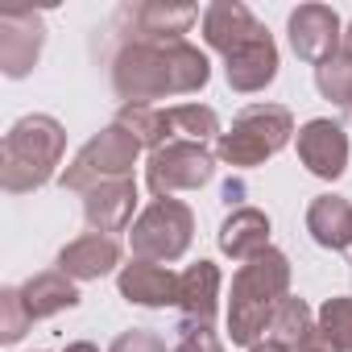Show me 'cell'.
<instances>
[{
	"label": "cell",
	"mask_w": 352,
	"mask_h": 352,
	"mask_svg": "<svg viewBox=\"0 0 352 352\" xmlns=\"http://www.w3.org/2000/svg\"><path fill=\"white\" fill-rule=\"evenodd\" d=\"M208 79H212V63L191 42H120L112 58V87L124 104L191 96Z\"/></svg>",
	"instance_id": "6da1fadb"
},
{
	"label": "cell",
	"mask_w": 352,
	"mask_h": 352,
	"mask_svg": "<svg viewBox=\"0 0 352 352\" xmlns=\"http://www.w3.org/2000/svg\"><path fill=\"white\" fill-rule=\"evenodd\" d=\"M63 149H67V129L54 116L46 112L21 116L5 133V145H0V187L9 195L46 187L63 162Z\"/></svg>",
	"instance_id": "7a4b0ae2"
},
{
	"label": "cell",
	"mask_w": 352,
	"mask_h": 352,
	"mask_svg": "<svg viewBox=\"0 0 352 352\" xmlns=\"http://www.w3.org/2000/svg\"><path fill=\"white\" fill-rule=\"evenodd\" d=\"M290 290V261L278 249L257 253L253 261H245L232 278V298H228V336L232 344H257L265 336V323L274 315V307L286 298Z\"/></svg>",
	"instance_id": "3957f363"
},
{
	"label": "cell",
	"mask_w": 352,
	"mask_h": 352,
	"mask_svg": "<svg viewBox=\"0 0 352 352\" xmlns=\"http://www.w3.org/2000/svg\"><path fill=\"white\" fill-rule=\"evenodd\" d=\"M137 153H141V141L124 129V124H108L100 129L71 162L67 170L58 174V183L67 191H96L100 183H116V179H133V166H137Z\"/></svg>",
	"instance_id": "277c9868"
},
{
	"label": "cell",
	"mask_w": 352,
	"mask_h": 352,
	"mask_svg": "<svg viewBox=\"0 0 352 352\" xmlns=\"http://www.w3.org/2000/svg\"><path fill=\"white\" fill-rule=\"evenodd\" d=\"M294 137V116L282 104H249L228 133H220L216 157L228 166H261Z\"/></svg>",
	"instance_id": "5b68a950"
},
{
	"label": "cell",
	"mask_w": 352,
	"mask_h": 352,
	"mask_svg": "<svg viewBox=\"0 0 352 352\" xmlns=\"http://www.w3.org/2000/svg\"><path fill=\"white\" fill-rule=\"evenodd\" d=\"M191 236H195V216L179 199H153L129 228L133 257L137 261H157V265L179 261L191 249Z\"/></svg>",
	"instance_id": "8992f818"
},
{
	"label": "cell",
	"mask_w": 352,
	"mask_h": 352,
	"mask_svg": "<svg viewBox=\"0 0 352 352\" xmlns=\"http://www.w3.org/2000/svg\"><path fill=\"white\" fill-rule=\"evenodd\" d=\"M216 174V153L199 141H170L149 153L145 183L157 199H174V191H199Z\"/></svg>",
	"instance_id": "52a82bcc"
},
{
	"label": "cell",
	"mask_w": 352,
	"mask_h": 352,
	"mask_svg": "<svg viewBox=\"0 0 352 352\" xmlns=\"http://www.w3.org/2000/svg\"><path fill=\"white\" fill-rule=\"evenodd\" d=\"M286 34H290L294 54L311 67H323L327 58L344 50V25L331 5H298L286 21Z\"/></svg>",
	"instance_id": "ba28073f"
},
{
	"label": "cell",
	"mask_w": 352,
	"mask_h": 352,
	"mask_svg": "<svg viewBox=\"0 0 352 352\" xmlns=\"http://www.w3.org/2000/svg\"><path fill=\"white\" fill-rule=\"evenodd\" d=\"M199 21L195 5H124L116 13V25H124V42H183V34Z\"/></svg>",
	"instance_id": "9c48e42d"
},
{
	"label": "cell",
	"mask_w": 352,
	"mask_h": 352,
	"mask_svg": "<svg viewBox=\"0 0 352 352\" xmlns=\"http://www.w3.org/2000/svg\"><path fill=\"white\" fill-rule=\"evenodd\" d=\"M224 75H228V87L241 96H253L278 79V46L265 25L224 54Z\"/></svg>",
	"instance_id": "30bf717a"
},
{
	"label": "cell",
	"mask_w": 352,
	"mask_h": 352,
	"mask_svg": "<svg viewBox=\"0 0 352 352\" xmlns=\"http://www.w3.org/2000/svg\"><path fill=\"white\" fill-rule=\"evenodd\" d=\"M294 145H298V162L315 174V179H340L348 170V133L344 124L336 120H307L298 133H294Z\"/></svg>",
	"instance_id": "8fae6325"
},
{
	"label": "cell",
	"mask_w": 352,
	"mask_h": 352,
	"mask_svg": "<svg viewBox=\"0 0 352 352\" xmlns=\"http://www.w3.org/2000/svg\"><path fill=\"white\" fill-rule=\"evenodd\" d=\"M46 46V21L42 13H0V71L9 79H21L34 71Z\"/></svg>",
	"instance_id": "7c38bea8"
},
{
	"label": "cell",
	"mask_w": 352,
	"mask_h": 352,
	"mask_svg": "<svg viewBox=\"0 0 352 352\" xmlns=\"http://www.w3.org/2000/svg\"><path fill=\"white\" fill-rule=\"evenodd\" d=\"M133 208H137V183L133 179L100 183L96 191L83 195V220L91 224V232H104V236L133 228Z\"/></svg>",
	"instance_id": "4fadbf2b"
},
{
	"label": "cell",
	"mask_w": 352,
	"mask_h": 352,
	"mask_svg": "<svg viewBox=\"0 0 352 352\" xmlns=\"http://www.w3.org/2000/svg\"><path fill=\"white\" fill-rule=\"evenodd\" d=\"M120 265V245L104 232H83L58 253V270L75 282H96Z\"/></svg>",
	"instance_id": "5bb4252c"
},
{
	"label": "cell",
	"mask_w": 352,
	"mask_h": 352,
	"mask_svg": "<svg viewBox=\"0 0 352 352\" xmlns=\"http://www.w3.org/2000/svg\"><path fill=\"white\" fill-rule=\"evenodd\" d=\"M216 307H220V270L212 261H195L187 274H179L183 327H212Z\"/></svg>",
	"instance_id": "9a60e30c"
},
{
	"label": "cell",
	"mask_w": 352,
	"mask_h": 352,
	"mask_svg": "<svg viewBox=\"0 0 352 352\" xmlns=\"http://www.w3.org/2000/svg\"><path fill=\"white\" fill-rule=\"evenodd\" d=\"M120 294L137 307H179V274H170L157 261H133L116 278Z\"/></svg>",
	"instance_id": "2e32d148"
},
{
	"label": "cell",
	"mask_w": 352,
	"mask_h": 352,
	"mask_svg": "<svg viewBox=\"0 0 352 352\" xmlns=\"http://www.w3.org/2000/svg\"><path fill=\"white\" fill-rule=\"evenodd\" d=\"M261 21L241 5V0H216L204 9V42L220 54H228L232 46H241L249 34H257Z\"/></svg>",
	"instance_id": "e0dca14e"
},
{
	"label": "cell",
	"mask_w": 352,
	"mask_h": 352,
	"mask_svg": "<svg viewBox=\"0 0 352 352\" xmlns=\"http://www.w3.org/2000/svg\"><path fill=\"white\" fill-rule=\"evenodd\" d=\"M220 249L232 261H253L257 253L270 249V216L257 208H236L224 224H220Z\"/></svg>",
	"instance_id": "ac0fdd59"
},
{
	"label": "cell",
	"mask_w": 352,
	"mask_h": 352,
	"mask_svg": "<svg viewBox=\"0 0 352 352\" xmlns=\"http://www.w3.org/2000/svg\"><path fill=\"white\" fill-rule=\"evenodd\" d=\"M307 232L315 236V245L344 253L352 249V204L344 195H319L307 208Z\"/></svg>",
	"instance_id": "d6986e66"
},
{
	"label": "cell",
	"mask_w": 352,
	"mask_h": 352,
	"mask_svg": "<svg viewBox=\"0 0 352 352\" xmlns=\"http://www.w3.org/2000/svg\"><path fill=\"white\" fill-rule=\"evenodd\" d=\"M17 290H21V302H25L30 319H50V315H58V311L79 307V286H75V278H67L63 270L34 274V278H30L25 286H17Z\"/></svg>",
	"instance_id": "ffe728a7"
},
{
	"label": "cell",
	"mask_w": 352,
	"mask_h": 352,
	"mask_svg": "<svg viewBox=\"0 0 352 352\" xmlns=\"http://www.w3.org/2000/svg\"><path fill=\"white\" fill-rule=\"evenodd\" d=\"M116 124H124V129L141 141V149L149 145V153L174 141V133H170V108H153V104H120Z\"/></svg>",
	"instance_id": "44dd1931"
},
{
	"label": "cell",
	"mask_w": 352,
	"mask_h": 352,
	"mask_svg": "<svg viewBox=\"0 0 352 352\" xmlns=\"http://www.w3.org/2000/svg\"><path fill=\"white\" fill-rule=\"evenodd\" d=\"M311 327H315V323H311V307H307L302 298L286 294V298L274 307V315H270V323H265V336H261V340H274V344L294 348Z\"/></svg>",
	"instance_id": "7402d4cb"
},
{
	"label": "cell",
	"mask_w": 352,
	"mask_h": 352,
	"mask_svg": "<svg viewBox=\"0 0 352 352\" xmlns=\"http://www.w3.org/2000/svg\"><path fill=\"white\" fill-rule=\"evenodd\" d=\"M315 87L323 100H331L336 108L352 112V54L340 50L336 58H327L323 67H315Z\"/></svg>",
	"instance_id": "603a6c76"
},
{
	"label": "cell",
	"mask_w": 352,
	"mask_h": 352,
	"mask_svg": "<svg viewBox=\"0 0 352 352\" xmlns=\"http://www.w3.org/2000/svg\"><path fill=\"white\" fill-rule=\"evenodd\" d=\"M170 133L174 141H208V137H220V116L208 108V104H179L170 108Z\"/></svg>",
	"instance_id": "cb8c5ba5"
},
{
	"label": "cell",
	"mask_w": 352,
	"mask_h": 352,
	"mask_svg": "<svg viewBox=\"0 0 352 352\" xmlns=\"http://www.w3.org/2000/svg\"><path fill=\"white\" fill-rule=\"evenodd\" d=\"M315 327L331 340L336 352H352V294L348 298H327L315 315Z\"/></svg>",
	"instance_id": "d4e9b609"
},
{
	"label": "cell",
	"mask_w": 352,
	"mask_h": 352,
	"mask_svg": "<svg viewBox=\"0 0 352 352\" xmlns=\"http://www.w3.org/2000/svg\"><path fill=\"white\" fill-rule=\"evenodd\" d=\"M30 311H25V302H21V290L17 286H5L0 290V340L5 344H17L25 331H30Z\"/></svg>",
	"instance_id": "484cf974"
},
{
	"label": "cell",
	"mask_w": 352,
	"mask_h": 352,
	"mask_svg": "<svg viewBox=\"0 0 352 352\" xmlns=\"http://www.w3.org/2000/svg\"><path fill=\"white\" fill-rule=\"evenodd\" d=\"M108 352H170V348H166V340H162L157 331H149V327H133V331H120V336L112 340Z\"/></svg>",
	"instance_id": "4316f807"
},
{
	"label": "cell",
	"mask_w": 352,
	"mask_h": 352,
	"mask_svg": "<svg viewBox=\"0 0 352 352\" xmlns=\"http://www.w3.org/2000/svg\"><path fill=\"white\" fill-rule=\"evenodd\" d=\"M174 352H224V344L216 340L212 327H183L179 344H174Z\"/></svg>",
	"instance_id": "83f0119b"
},
{
	"label": "cell",
	"mask_w": 352,
	"mask_h": 352,
	"mask_svg": "<svg viewBox=\"0 0 352 352\" xmlns=\"http://www.w3.org/2000/svg\"><path fill=\"white\" fill-rule=\"evenodd\" d=\"M290 352H336V348H331V340H327L319 327H311V331H307V336L290 348Z\"/></svg>",
	"instance_id": "f1b7e54d"
},
{
	"label": "cell",
	"mask_w": 352,
	"mask_h": 352,
	"mask_svg": "<svg viewBox=\"0 0 352 352\" xmlns=\"http://www.w3.org/2000/svg\"><path fill=\"white\" fill-rule=\"evenodd\" d=\"M249 352H290V348H286V344H274V340H257Z\"/></svg>",
	"instance_id": "f546056e"
},
{
	"label": "cell",
	"mask_w": 352,
	"mask_h": 352,
	"mask_svg": "<svg viewBox=\"0 0 352 352\" xmlns=\"http://www.w3.org/2000/svg\"><path fill=\"white\" fill-rule=\"evenodd\" d=\"M63 352H100V348H96V344H87V340H79V344H67Z\"/></svg>",
	"instance_id": "4dcf8cb0"
},
{
	"label": "cell",
	"mask_w": 352,
	"mask_h": 352,
	"mask_svg": "<svg viewBox=\"0 0 352 352\" xmlns=\"http://www.w3.org/2000/svg\"><path fill=\"white\" fill-rule=\"evenodd\" d=\"M344 50H348V54H352V25H348V30H344Z\"/></svg>",
	"instance_id": "1f68e13d"
}]
</instances>
